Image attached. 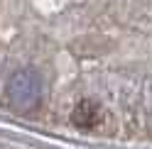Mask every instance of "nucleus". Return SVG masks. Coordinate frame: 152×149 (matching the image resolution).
<instances>
[{
	"instance_id": "obj_1",
	"label": "nucleus",
	"mask_w": 152,
	"mask_h": 149,
	"mask_svg": "<svg viewBox=\"0 0 152 149\" xmlns=\"http://www.w3.org/2000/svg\"><path fill=\"white\" fill-rule=\"evenodd\" d=\"M101 122V108L93 100H81L79 105L74 108V125L81 129H91Z\"/></svg>"
}]
</instances>
